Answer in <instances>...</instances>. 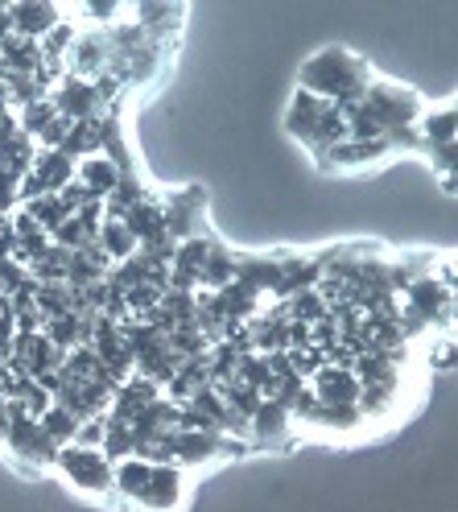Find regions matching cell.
I'll return each mask as SVG.
<instances>
[{
	"mask_svg": "<svg viewBox=\"0 0 458 512\" xmlns=\"http://www.w3.org/2000/svg\"><path fill=\"white\" fill-rule=\"evenodd\" d=\"M95 244H100V252L108 256L112 265L128 261V256L137 252V240H133V232L124 228V219H120V215H104V223H100V236H95Z\"/></svg>",
	"mask_w": 458,
	"mask_h": 512,
	"instance_id": "cell-12",
	"label": "cell"
},
{
	"mask_svg": "<svg viewBox=\"0 0 458 512\" xmlns=\"http://www.w3.org/2000/svg\"><path fill=\"white\" fill-rule=\"evenodd\" d=\"M54 471L67 479V484L83 496H95V500H108L116 504V479H112V463L104 459V451L95 446H58V459H54Z\"/></svg>",
	"mask_w": 458,
	"mask_h": 512,
	"instance_id": "cell-3",
	"label": "cell"
},
{
	"mask_svg": "<svg viewBox=\"0 0 458 512\" xmlns=\"http://www.w3.org/2000/svg\"><path fill=\"white\" fill-rule=\"evenodd\" d=\"M285 133L293 141H302L314 157L322 149L347 141V116L331 100H318V95H310V91H293V100L285 108Z\"/></svg>",
	"mask_w": 458,
	"mask_h": 512,
	"instance_id": "cell-2",
	"label": "cell"
},
{
	"mask_svg": "<svg viewBox=\"0 0 458 512\" xmlns=\"http://www.w3.org/2000/svg\"><path fill=\"white\" fill-rule=\"evenodd\" d=\"M306 384L322 405H359V393H364L359 376L351 368H335V364H322Z\"/></svg>",
	"mask_w": 458,
	"mask_h": 512,
	"instance_id": "cell-8",
	"label": "cell"
},
{
	"mask_svg": "<svg viewBox=\"0 0 458 512\" xmlns=\"http://www.w3.org/2000/svg\"><path fill=\"white\" fill-rule=\"evenodd\" d=\"M75 178L87 186V195L100 199V203L112 199V190L120 186V170H116L112 157H104V153H95V157H87V162H79Z\"/></svg>",
	"mask_w": 458,
	"mask_h": 512,
	"instance_id": "cell-10",
	"label": "cell"
},
{
	"mask_svg": "<svg viewBox=\"0 0 458 512\" xmlns=\"http://www.w3.org/2000/svg\"><path fill=\"white\" fill-rule=\"evenodd\" d=\"M417 133L425 137L430 149H442V145H454V108L442 104V108H425L421 120H417Z\"/></svg>",
	"mask_w": 458,
	"mask_h": 512,
	"instance_id": "cell-13",
	"label": "cell"
},
{
	"mask_svg": "<svg viewBox=\"0 0 458 512\" xmlns=\"http://www.w3.org/2000/svg\"><path fill=\"white\" fill-rule=\"evenodd\" d=\"M75 162L62 149H38L34 166H29V174L21 178V190H17V207L29 203V199H42V195H58L62 186L75 182Z\"/></svg>",
	"mask_w": 458,
	"mask_h": 512,
	"instance_id": "cell-6",
	"label": "cell"
},
{
	"mask_svg": "<svg viewBox=\"0 0 458 512\" xmlns=\"http://www.w3.org/2000/svg\"><path fill=\"white\" fill-rule=\"evenodd\" d=\"M67 21V9L50 5V0H25V5H9V34H21L29 42H42L46 34Z\"/></svg>",
	"mask_w": 458,
	"mask_h": 512,
	"instance_id": "cell-7",
	"label": "cell"
},
{
	"mask_svg": "<svg viewBox=\"0 0 458 512\" xmlns=\"http://www.w3.org/2000/svg\"><path fill=\"white\" fill-rule=\"evenodd\" d=\"M38 426H42L58 446H67V442H75V430H79L83 422L75 418V413L62 409V405H50V409L42 413V418H38Z\"/></svg>",
	"mask_w": 458,
	"mask_h": 512,
	"instance_id": "cell-14",
	"label": "cell"
},
{
	"mask_svg": "<svg viewBox=\"0 0 458 512\" xmlns=\"http://www.w3.org/2000/svg\"><path fill=\"white\" fill-rule=\"evenodd\" d=\"M372 67L359 54L343 50V46H331V50H318L302 75H298V91H310L318 100H331L339 108H351L364 100V91L372 87Z\"/></svg>",
	"mask_w": 458,
	"mask_h": 512,
	"instance_id": "cell-1",
	"label": "cell"
},
{
	"mask_svg": "<svg viewBox=\"0 0 458 512\" xmlns=\"http://www.w3.org/2000/svg\"><path fill=\"white\" fill-rule=\"evenodd\" d=\"M5 451H9V459L25 475H46V471H54L58 442L34 418H29V413L17 401H9V438H5Z\"/></svg>",
	"mask_w": 458,
	"mask_h": 512,
	"instance_id": "cell-4",
	"label": "cell"
},
{
	"mask_svg": "<svg viewBox=\"0 0 458 512\" xmlns=\"http://www.w3.org/2000/svg\"><path fill=\"white\" fill-rule=\"evenodd\" d=\"M0 58H5V67L13 75H42L46 62H42V46L29 42L21 34H5L0 38Z\"/></svg>",
	"mask_w": 458,
	"mask_h": 512,
	"instance_id": "cell-11",
	"label": "cell"
},
{
	"mask_svg": "<svg viewBox=\"0 0 458 512\" xmlns=\"http://www.w3.org/2000/svg\"><path fill=\"white\" fill-rule=\"evenodd\" d=\"M186 488L190 479L174 463H153L145 488L128 500V512H182L186 508Z\"/></svg>",
	"mask_w": 458,
	"mask_h": 512,
	"instance_id": "cell-5",
	"label": "cell"
},
{
	"mask_svg": "<svg viewBox=\"0 0 458 512\" xmlns=\"http://www.w3.org/2000/svg\"><path fill=\"white\" fill-rule=\"evenodd\" d=\"M161 397V389L153 380H145V376H128V380H120L116 384V393H112V409H108V418H116V422H133L137 413L149 405V401H157Z\"/></svg>",
	"mask_w": 458,
	"mask_h": 512,
	"instance_id": "cell-9",
	"label": "cell"
}]
</instances>
